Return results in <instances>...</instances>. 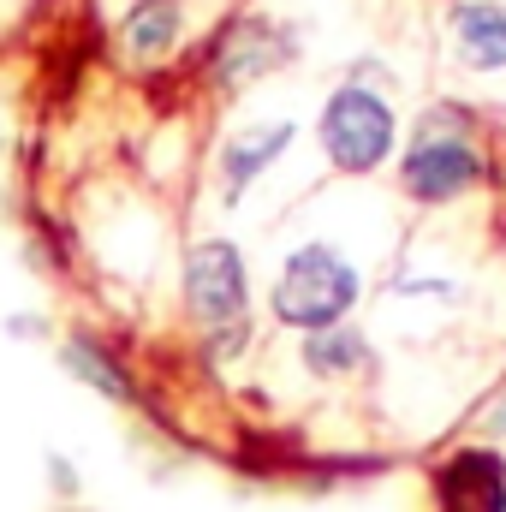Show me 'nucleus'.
<instances>
[{"mask_svg":"<svg viewBox=\"0 0 506 512\" xmlns=\"http://www.w3.org/2000/svg\"><path fill=\"white\" fill-rule=\"evenodd\" d=\"M358 304V274L346 256H334L328 245H304L286 256L280 280H274V316L286 328H334L346 310Z\"/></svg>","mask_w":506,"mask_h":512,"instance_id":"f257e3e1","label":"nucleus"},{"mask_svg":"<svg viewBox=\"0 0 506 512\" xmlns=\"http://www.w3.org/2000/svg\"><path fill=\"white\" fill-rule=\"evenodd\" d=\"M245 298H251L245 256L227 239H203L191 251V262H185V304H191V316L203 328H215L221 346H233V322H245Z\"/></svg>","mask_w":506,"mask_h":512,"instance_id":"f03ea898","label":"nucleus"},{"mask_svg":"<svg viewBox=\"0 0 506 512\" xmlns=\"http://www.w3.org/2000/svg\"><path fill=\"white\" fill-rule=\"evenodd\" d=\"M322 149L346 173L381 167V155L393 149V108L381 96H370V90H340L322 108Z\"/></svg>","mask_w":506,"mask_h":512,"instance_id":"7ed1b4c3","label":"nucleus"},{"mask_svg":"<svg viewBox=\"0 0 506 512\" xmlns=\"http://www.w3.org/2000/svg\"><path fill=\"white\" fill-rule=\"evenodd\" d=\"M477 179H483V155L465 137H441V131L423 126L417 149L405 155V191L417 203H447V197L471 191Z\"/></svg>","mask_w":506,"mask_h":512,"instance_id":"20e7f679","label":"nucleus"},{"mask_svg":"<svg viewBox=\"0 0 506 512\" xmlns=\"http://www.w3.org/2000/svg\"><path fill=\"white\" fill-rule=\"evenodd\" d=\"M441 512H506V465L489 447H465L435 477Z\"/></svg>","mask_w":506,"mask_h":512,"instance_id":"39448f33","label":"nucleus"},{"mask_svg":"<svg viewBox=\"0 0 506 512\" xmlns=\"http://www.w3.org/2000/svg\"><path fill=\"white\" fill-rule=\"evenodd\" d=\"M286 60V42L262 24V18H245V24H233L227 36H221V48H215V78L227 84V90H239V84H251L262 72H274Z\"/></svg>","mask_w":506,"mask_h":512,"instance_id":"423d86ee","label":"nucleus"},{"mask_svg":"<svg viewBox=\"0 0 506 512\" xmlns=\"http://www.w3.org/2000/svg\"><path fill=\"white\" fill-rule=\"evenodd\" d=\"M453 30H459V48L477 72H506V6L471 0V6H459Z\"/></svg>","mask_w":506,"mask_h":512,"instance_id":"0eeeda50","label":"nucleus"},{"mask_svg":"<svg viewBox=\"0 0 506 512\" xmlns=\"http://www.w3.org/2000/svg\"><path fill=\"white\" fill-rule=\"evenodd\" d=\"M286 143H292V126H256V131H239V137L227 143V191H233V203H239V191L251 185Z\"/></svg>","mask_w":506,"mask_h":512,"instance_id":"6e6552de","label":"nucleus"},{"mask_svg":"<svg viewBox=\"0 0 506 512\" xmlns=\"http://www.w3.org/2000/svg\"><path fill=\"white\" fill-rule=\"evenodd\" d=\"M370 352H364V340L352 334V328H316L310 340H304V364L316 370V376H346V370H358Z\"/></svg>","mask_w":506,"mask_h":512,"instance_id":"1a4fd4ad","label":"nucleus"},{"mask_svg":"<svg viewBox=\"0 0 506 512\" xmlns=\"http://www.w3.org/2000/svg\"><path fill=\"white\" fill-rule=\"evenodd\" d=\"M179 30V6L173 0H137V12L126 18V48L131 54H161Z\"/></svg>","mask_w":506,"mask_h":512,"instance_id":"9d476101","label":"nucleus"},{"mask_svg":"<svg viewBox=\"0 0 506 512\" xmlns=\"http://www.w3.org/2000/svg\"><path fill=\"white\" fill-rule=\"evenodd\" d=\"M66 370H72V376H84L90 387H102L108 399H126V393H131L126 370H120L102 346H90V340H66Z\"/></svg>","mask_w":506,"mask_h":512,"instance_id":"9b49d317","label":"nucleus"}]
</instances>
